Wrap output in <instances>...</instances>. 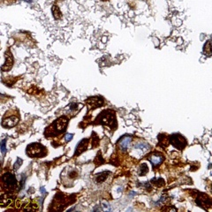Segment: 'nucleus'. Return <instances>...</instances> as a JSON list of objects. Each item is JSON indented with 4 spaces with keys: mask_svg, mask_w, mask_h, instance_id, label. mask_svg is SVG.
Listing matches in <instances>:
<instances>
[{
    "mask_svg": "<svg viewBox=\"0 0 212 212\" xmlns=\"http://www.w3.org/2000/svg\"><path fill=\"white\" fill-rule=\"evenodd\" d=\"M116 121L114 111L112 110H105L103 111L96 118V122L105 124L107 126H111L113 122Z\"/></svg>",
    "mask_w": 212,
    "mask_h": 212,
    "instance_id": "nucleus-2",
    "label": "nucleus"
},
{
    "mask_svg": "<svg viewBox=\"0 0 212 212\" xmlns=\"http://www.w3.org/2000/svg\"><path fill=\"white\" fill-rule=\"evenodd\" d=\"M19 122V118L15 116H11V117H8L6 118H4L3 121H2V126L4 127H6V128H12L13 126H15Z\"/></svg>",
    "mask_w": 212,
    "mask_h": 212,
    "instance_id": "nucleus-6",
    "label": "nucleus"
},
{
    "mask_svg": "<svg viewBox=\"0 0 212 212\" xmlns=\"http://www.w3.org/2000/svg\"><path fill=\"white\" fill-rule=\"evenodd\" d=\"M148 160H149V162L152 164V165H153L154 168H157V167L163 163V161H164V156H163L161 154L156 153V154L151 155L150 157L148 158Z\"/></svg>",
    "mask_w": 212,
    "mask_h": 212,
    "instance_id": "nucleus-8",
    "label": "nucleus"
},
{
    "mask_svg": "<svg viewBox=\"0 0 212 212\" xmlns=\"http://www.w3.org/2000/svg\"><path fill=\"white\" fill-rule=\"evenodd\" d=\"M170 142L176 148L179 149V150L183 149L186 147V139L183 136H181L180 135H178V134H174V135H171L170 136Z\"/></svg>",
    "mask_w": 212,
    "mask_h": 212,
    "instance_id": "nucleus-5",
    "label": "nucleus"
},
{
    "mask_svg": "<svg viewBox=\"0 0 212 212\" xmlns=\"http://www.w3.org/2000/svg\"><path fill=\"white\" fill-rule=\"evenodd\" d=\"M5 142H6V140H3V141L0 142V148H1V152L3 153V155H5V153H6Z\"/></svg>",
    "mask_w": 212,
    "mask_h": 212,
    "instance_id": "nucleus-18",
    "label": "nucleus"
},
{
    "mask_svg": "<svg viewBox=\"0 0 212 212\" xmlns=\"http://www.w3.org/2000/svg\"><path fill=\"white\" fill-rule=\"evenodd\" d=\"M148 172V167L146 164H142L141 166H140V172H139V174L143 176L145 174H147V173Z\"/></svg>",
    "mask_w": 212,
    "mask_h": 212,
    "instance_id": "nucleus-16",
    "label": "nucleus"
},
{
    "mask_svg": "<svg viewBox=\"0 0 212 212\" xmlns=\"http://www.w3.org/2000/svg\"><path fill=\"white\" fill-rule=\"evenodd\" d=\"M13 65V58L10 50H7L5 52V63L4 66H2L1 69L2 71H9Z\"/></svg>",
    "mask_w": 212,
    "mask_h": 212,
    "instance_id": "nucleus-7",
    "label": "nucleus"
},
{
    "mask_svg": "<svg viewBox=\"0 0 212 212\" xmlns=\"http://www.w3.org/2000/svg\"><path fill=\"white\" fill-rule=\"evenodd\" d=\"M12 197L7 195V194H4L0 197V205L1 206H7L12 202Z\"/></svg>",
    "mask_w": 212,
    "mask_h": 212,
    "instance_id": "nucleus-13",
    "label": "nucleus"
},
{
    "mask_svg": "<svg viewBox=\"0 0 212 212\" xmlns=\"http://www.w3.org/2000/svg\"><path fill=\"white\" fill-rule=\"evenodd\" d=\"M76 106H77V105H76V104H72V105H70V108L71 109H73V110H75V109H77V107H76Z\"/></svg>",
    "mask_w": 212,
    "mask_h": 212,
    "instance_id": "nucleus-23",
    "label": "nucleus"
},
{
    "mask_svg": "<svg viewBox=\"0 0 212 212\" xmlns=\"http://www.w3.org/2000/svg\"><path fill=\"white\" fill-rule=\"evenodd\" d=\"M27 153L31 157H41L45 156L47 154V150L44 146L40 143H32L27 148Z\"/></svg>",
    "mask_w": 212,
    "mask_h": 212,
    "instance_id": "nucleus-1",
    "label": "nucleus"
},
{
    "mask_svg": "<svg viewBox=\"0 0 212 212\" xmlns=\"http://www.w3.org/2000/svg\"><path fill=\"white\" fill-rule=\"evenodd\" d=\"M151 181L155 182V184L156 183V186H163L164 184V181L162 178H153Z\"/></svg>",
    "mask_w": 212,
    "mask_h": 212,
    "instance_id": "nucleus-19",
    "label": "nucleus"
},
{
    "mask_svg": "<svg viewBox=\"0 0 212 212\" xmlns=\"http://www.w3.org/2000/svg\"><path fill=\"white\" fill-rule=\"evenodd\" d=\"M109 174V173H102L100 174H98L96 177V182L97 183H102L107 178V175Z\"/></svg>",
    "mask_w": 212,
    "mask_h": 212,
    "instance_id": "nucleus-15",
    "label": "nucleus"
},
{
    "mask_svg": "<svg viewBox=\"0 0 212 212\" xmlns=\"http://www.w3.org/2000/svg\"><path fill=\"white\" fill-rule=\"evenodd\" d=\"M131 142H132V138L130 136L123 137L120 140V141H119V148H120V149L123 150V151H126L130 148Z\"/></svg>",
    "mask_w": 212,
    "mask_h": 212,
    "instance_id": "nucleus-9",
    "label": "nucleus"
},
{
    "mask_svg": "<svg viewBox=\"0 0 212 212\" xmlns=\"http://www.w3.org/2000/svg\"><path fill=\"white\" fill-rule=\"evenodd\" d=\"M88 144V139H83L82 141H80V143L77 145L76 149H75V153L74 156H79L80 154H81L84 150H86Z\"/></svg>",
    "mask_w": 212,
    "mask_h": 212,
    "instance_id": "nucleus-10",
    "label": "nucleus"
},
{
    "mask_svg": "<svg viewBox=\"0 0 212 212\" xmlns=\"http://www.w3.org/2000/svg\"><path fill=\"white\" fill-rule=\"evenodd\" d=\"M52 13H53V16H54L55 19L58 20V19L61 18V12L59 11V8L58 6H56V5H54L52 7Z\"/></svg>",
    "mask_w": 212,
    "mask_h": 212,
    "instance_id": "nucleus-14",
    "label": "nucleus"
},
{
    "mask_svg": "<svg viewBox=\"0 0 212 212\" xmlns=\"http://www.w3.org/2000/svg\"><path fill=\"white\" fill-rule=\"evenodd\" d=\"M149 148H150V146H149L148 143H146V142H143V141H140V142L136 143V144L135 145V147H134V148H135V149L141 150V152H142V153H145L146 151L149 150Z\"/></svg>",
    "mask_w": 212,
    "mask_h": 212,
    "instance_id": "nucleus-12",
    "label": "nucleus"
},
{
    "mask_svg": "<svg viewBox=\"0 0 212 212\" xmlns=\"http://www.w3.org/2000/svg\"><path fill=\"white\" fill-rule=\"evenodd\" d=\"M211 42L209 41V42H207V44H206V46H204V50H205V52H208L209 53V55L211 54Z\"/></svg>",
    "mask_w": 212,
    "mask_h": 212,
    "instance_id": "nucleus-20",
    "label": "nucleus"
},
{
    "mask_svg": "<svg viewBox=\"0 0 212 212\" xmlns=\"http://www.w3.org/2000/svg\"><path fill=\"white\" fill-rule=\"evenodd\" d=\"M1 181H2V183H3V186H4L5 189H9V190L14 189V188L17 186V185H18L16 178L13 176L11 173H4V174L2 176Z\"/></svg>",
    "mask_w": 212,
    "mask_h": 212,
    "instance_id": "nucleus-3",
    "label": "nucleus"
},
{
    "mask_svg": "<svg viewBox=\"0 0 212 212\" xmlns=\"http://www.w3.org/2000/svg\"><path fill=\"white\" fill-rule=\"evenodd\" d=\"M88 104H89V105L93 106L95 108L96 107H100L104 104V100L102 98H99V97H93V98H89L88 101Z\"/></svg>",
    "mask_w": 212,
    "mask_h": 212,
    "instance_id": "nucleus-11",
    "label": "nucleus"
},
{
    "mask_svg": "<svg viewBox=\"0 0 212 212\" xmlns=\"http://www.w3.org/2000/svg\"><path fill=\"white\" fill-rule=\"evenodd\" d=\"M25 1H26V2H29V3L31 2V0H25Z\"/></svg>",
    "mask_w": 212,
    "mask_h": 212,
    "instance_id": "nucleus-24",
    "label": "nucleus"
},
{
    "mask_svg": "<svg viewBox=\"0 0 212 212\" xmlns=\"http://www.w3.org/2000/svg\"><path fill=\"white\" fill-rule=\"evenodd\" d=\"M103 207H104V210H106V211H110L111 209L110 208V205L107 203V202H104L103 203Z\"/></svg>",
    "mask_w": 212,
    "mask_h": 212,
    "instance_id": "nucleus-22",
    "label": "nucleus"
},
{
    "mask_svg": "<svg viewBox=\"0 0 212 212\" xmlns=\"http://www.w3.org/2000/svg\"><path fill=\"white\" fill-rule=\"evenodd\" d=\"M72 137H73V135H72V134H68V135H66V141H70L72 139Z\"/></svg>",
    "mask_w": 212,
    "mask_h": 212,
    "instance_id": "nucleus-21",
    "label": "nucleus"
},
{
    "mask_svg": "<svg viewBox=\"0 0 212 212\" xmlns=\"http://www.w3.org/2000/svg\"><path fill=\"white\" fill-rule=\"evenodd\" d=\"M67 124H68V119L66 118V117H60L59 118H58L53 124L52 126H50L53 131L57 134H60V133H63L67 126Z\"/></svg>",
    "mask_w": 212,
    "mask_h": 212,
    "instance_id": "nucleus-4",
    "label": "nucleus"
},
{
    "mask_svg": "<svg viewBox=\"0 0 212 212\" xmlns=\"http://www.w3.org/2000/svg\"><path fill=\"white\" fill-rule=\"evenodd\" d=\"M21 164H22V160H21L20 158H17V161L14 163V165H13V170H14V171H17V170L20 167Z\"/></svg>",
    "mask_w": 212,
    "mask_h": 212,
    "instance_id": "nucleus-17",
    "label": "nucleus"
}]
</instances>
